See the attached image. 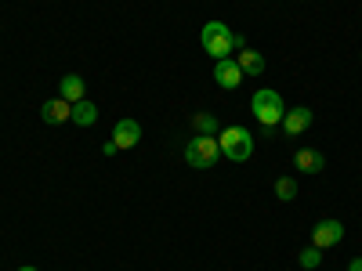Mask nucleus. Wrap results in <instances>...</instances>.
I'll return each mask as SVG.
<instances>
[{"instance_id": "nucleus-6", "label": "nucleus", "mask_w": 362, "mask_h": 271, "mask_svg": "<svg viewBox=\"0 0 362 271\" xmlns=\"http://www.w3.org/2000/svg\"><path fill=\"white\" fill-rule=\"evenodd\" d=\"M214 80H218V87H225V90H235V87L243 83L247 76H243V69H239V62H235V58H221V62H214Z\"/></svg>"}, {"instance_id": "nucleus-17", "label": "nucleus", "mask_w": 362, "mask_h": 271, "mask_svg": "<svg viewBox=\"0 0 362 271\" xmlns=\"http://www.w3.org/2000/svg\"><path fill=\"white\" fill-rule=\"evenodd\" d=\"M116 152H119L116 141H105V145H102V156H116Z\"/></svg>"}, {"instance_id": "nucleus-1", "label": "nucleus", "mask_w": 362, "mask_h": 271, "mask_svg": "<svg viewBox=\"0 0 362 271\" xmlns=\"http://www.w3.org/2000/svg\"><path fill=\"white\" fill-rule=\"evenodd\" d=\"M199 44H203V51L214 58V62H221V58H232V51H243V47H247L243 33H232L225 22H206L203 33H199Z\"/></svg>"}, {"instance_id": "nucleus-12", "label": "nucleus", "mask_w": 362, "mask_h": 271, "mask_svg": "<svg viewBox=\"0 0 362 271\" xmlns=\"http://www.w3.org/2000/svg\"><path fill=\"white\" fill-rule=\"evenodd\" d=\"M235 62H239V69H243V76H264V58L257 54V51H239L235 54Z\"/></svg>"}, {"instance_id": "nucleus-7", "label": "nucleus", "mask_w": 362, "mask_h": 271, "mask_svg": "<svg viewBox=\"0 0 362 271\" xmlns=\"http://www.w3.org/2000/svg\"><path fill=\"white\" fill-rule=\"evenodd\" d=\"M290 138H297V134H305L308 127H312V109H305V105H297V109H286L283 112V124H279Z\"/></svg>"}, {"instance_id": "nucleus-3", "label": "nucleus", "mask_w": 362, "mask_h": 271, "mask_svg": "<svg viewBox=\"0 0 362 271\" xmlns=\"http://www.w3.org/2000/svg\"><path fill=\"white\" fill-rule=\"evenodd\" d=\"M218 148H221V156L232 159V163H247L254 156V134L247 127H225L218 134Z\"/></svg>"}, {"instance_id": "nucleus-15", "label": "nucleus", "mask_w": 362, "mask_h": 271, "mask_svg": "<svg viewBox=\"0 0 362 271\" xmlns=\"http://www.w3.org/2000/svg\"><path fill=\"white\" fill-rule=\"evenodd\" d=\"M276 199H283V203L297 199V181H293V177H279V181H276Z\"/></svg>"}, {"instance_id": "nucleus-10", "label": "nucleus", "mask_w": 362, "mask_h": 271, "mask_svg": "<svg viewBox=\"0 0 362 271\" xmlns=\"http://www.w3.org/2000/svg\"><path fill=\"white\" fill-rule=\"evenodd\" d=\"M293 167H297L300 174H319V170L326 167V159H322V152H319V148H297Z\"/></svg>"}, {"instance_id": "nucleus-8", "label": "nucleus", "mask_w": 362, "mask_h": 271, "mask_svg": "<svg viewBox=\"0 0 362 271\" xmlns=\"http://www.w3.org/2000/svg\"><path fill=\"white\" fill-rule=\"evenodd\" d=\"M58 98H66L69 105L83 102V98H87V83H83V76H76V73H66L62 80H58Z\"/></svg>"}, {"instance_id": "nucleus-14", "label": "nucleus", "mask_w": 362, "mask_h": 271, "mask_svg": "<svg viewBox=\"0 0 362 271\" xmlns=\"http://www.w3.org/2000/svg\"><path fill=\"white\" fill-rule=\"evenodd\" d=\"M192 127H196V134H203V138H218V134H221L218 119H214V116H206V112H199V116L192 119Z\"/></svg>"}, {"instance_id": "nucleus-16", "label": "nucleus", "mask_w": 362, "mask_h": 271, "mask_svg": "<svg viewBox=\"0 0 362 271\" xmlns=\"http://www.w3.org/2000/svg\"><path fill=\"white\" fill-rule=\"evenodd\" d=\"M319 260H322V250H319V246H308V250H300V257H297V264L305 267V271L319 267Z\"/></svg>"}, {"instance_id": "nucleus-18", "label": "nucleus", "mask_w": 362, "mask_h": 271, "mask_svg": "<svg viewBox=\"0 0 362 271\" xmlns=\"http://www.w3.org/2000/svg\"><path fill=\"white\" fill-rule=\"evenodd\" d=\"M348 271H362V257H355V260L348 264Z\"/></svg>"}, {"instance_id": "nucleus-4", "label": "nucleus", "mask_w": 362, "mask_h": 271, "mask_svg": "<svg viewBox=\"0 0 362 271\" xmlns=\"http://www.w3.org/2000/svg\"><path fill=\"white\" fill-rule=\"evenodd\" d=\"M221 159V148H218V138H203L196 134L189 145H185V163L192 170H210V167H218Z\"/></svg>"}, {"instance_id": "nucleus-9", "label": "nucleus", "mask_w": 362, "mask_h": 271, "mask_svg": "<svg viewBox=\"0 0 362 271\" xmlns=\"http://www.w3.org/2000/svg\"><path fill=\"white\" fill-rule=\"evenodd\" d=\"M112 141H116V148H134L141 141V124L138 119H119L112 127Z\"/></svg>"}, {"instance_id": "nucleus-5", "label": "nucleus", "mask_w": 362, "mask_h": 271, "mask_svg": "<svg viewBox=\"0 0 362 271\" xmlns=\"http://www.w3.org/2000/svg\"><path fill=\"white\" fill-rule=\"evenodd\" d=\"M341 239H344V224L334 221V217H326V221H319V224L312 228V246H319V250L337 246Z\"/></svg>"}, {"instance_id": "nucleus-11", "label": "nucleus", "mask_w": 362, "mask_h": 271, "mask_svg": "<svg viewBox=\"0 0 362 271\" xmlns=\"http://www.w3.org/2000/svg\"><path fill=\"white\" fill-rule=\"evenodd\" d=\"M69 112H73V105H69L66 98H51V102H44V105H40L44 124H66Z\"/></svg>"}, {"instance_id": "nucleus-2", "label": "nucleus", "mask_w": 362, "mask_h": 271, "mask_svg": "<svg viewBox=\"0 0 362 271\" xmlns=\"http://www.w3.org/2000/svg\"><path fill=\"white\" fill-rule=\"evenodd\" d=\"M250 112H254V119H257V124H261L264 131L279 127V124H283V112H286L283 95H279V90H272V87L254 90V98H250Z\"/></svg>"}, {"instance_id": "nucleus-19", "label": "nucleus", "mask_w": 362, "mask_h": 271, "mask_svg": "<svg viewBox=\"0 0 362 271\" xmlns=\"http://www.w3.org/2000/svg\"><path fill=\"white\" fill-rule=\"evenodd\" d=\"M18 271H40V267H29V264H25V267H18Z\"/></svg>"}, {"instance_id": "nucleus-13", "label": "nucleus", "mask_w": 362, "mask_h": 271, "mask_svg": "<svg viewBox=\"0 0 362 271\" xmlns=\"http://www.w3.org/2000/svg\"><path fill=\"white\" fill-rule=\"evenodd\" d=\"M69 119H73L76 127H90V124H98V105L83 98V102H76V105H73Z\"/></svg>"}]
</instances>
